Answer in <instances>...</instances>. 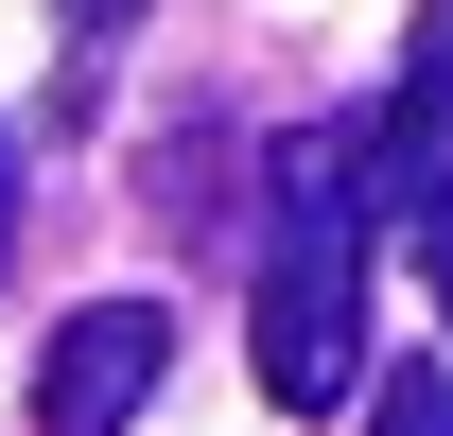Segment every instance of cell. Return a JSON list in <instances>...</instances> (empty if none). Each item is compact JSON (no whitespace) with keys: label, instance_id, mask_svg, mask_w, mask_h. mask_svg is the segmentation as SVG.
<instances>
[{"label":"cell","instance_id":"obj_2","mask_svg":"<svg viewBox=\"0 0 453 436\" xmlns=\"http://www.w3.org/2000/svg\"><path fill=\"white\" fill-rule=\"evenodd\" d=\"M349 158L384 175V210L418 227V279H436V315H453V0H418V53H401L384 105L349 122Z\"/></svg>","mask_w":453,"mask_h":436},{"label":"cell","instance_id":"obj_5","mask_svg":"<svg viewBox=\"0 0 453 436\" xmlns=\"http://www.w3.org/2000/svg\"><path fill=\"white\" fill-rule=\"evenodd\" d=\"M105 35H140V0H70V53H105Z\"/></svg>","mask_w":453,"mask_h":436},{"label":"cell","instance_id":"obj_3","mask_svg":"<svg viewBox=\"0 0 453 436\" xmlns=\"http://www.w3.org/2000/svg\"><path fill=\"white\" fill-rule=\"evenodd\" d=\"M157 367H174L157 297H88V315L35 349V436H122L140 401H157Z\"/></svg>","mask_w":453,"mask_h":436},{"label":"cell","instance_id":"obj_4","mask_svg":"<svg viewBox=\"0 0 453 436\" xmlns=\"http://www.w3.org/2000/svg\"><path fill=\"white\" fill-rule=\"evenodd\" d=\"M384 436H453V367H384Z\"/></svg>","mask_w":453,"mask_h":436},{"label":"cell","instance_id":"obj_1","mask_svg":"<svg viewBox=\"0 0 453 436\" xmlns=\"http://www.w3.org/2000/svg\"><path fill=\"white\" fill-rule=\"evenodd\" d=\"M349 297H366V158L349 122L262 140V401L332 419L349 401Z\"/></svg>","mask_w":453,"mask_h":436},{"label":"cell","instance_id":"obj_6","mask_svg":"<svg viewBox=\"0 0 453 436\" xmlns=\"http://www.w3.org/2000/svg\"><path fill=\"white\" fill-rule=\"evenodd\" d=\"M0 262H18V140H0Z\"/></svg>","mask_w":453,"mask_h":436}]
</instances>
